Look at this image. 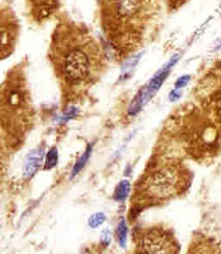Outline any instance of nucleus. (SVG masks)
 Returning <instances> with one entry per match:
<instances>
[{
  "label": "nucleus",
  "instance_id": "nucleus-19",
  "mask_svg": "<svg viewBox=\"0 0 221 254\" xmlns=\"http://www.w3.org/2000/svg\"><path fill=\"white\" fill-rule=\"evenodd\" d=\"M101 241H102V244H103V246L109 245V244H110V232L105 230V232L102 233Z\"/></svg>",
  "mask_w": 221,
  "mask_h": 254
},
{
  "label": "nucleus",
  "instance_id": "nucleus-18",
  "mask_svg": "<svg viewBox=\"0 0 221 254\" xmlns=\"http://www.w3.org/2000/svg\"><path fill=\"white\" fill-rule=\"evenodd\" d=\"M181 95H182V92L180 91L178 88H174V90H172V91H170V94H169V99H170L172 102H174V101H177L178 98H181Z\"/></svg>",
  "mask_w": 221,
  "mask_h": 254
},
{
  "label": "nucleus",
  "instance_id": "nucleus-11",
  "mask_svg": "<svg viewBox=\"0 0 221 254\" xmlns=\"http://www.w3.org/2000/svg\"><path fill=\"white\" fill-rule=\"evenodd\" d=\"M91 151H93V145H88L87 149H86V153H84L83 155L76 161L75 166L73 167V171H71V178H74V177H75L76 174L83 169L84 165L87 163L88 158H90V155H91Z\"/></svg>",
  "mask_w": 221,
  "mask_h": 254
},
{
  "label": "nucleus",
  "instance_id": "nucleus-14",
  "mask_svg": "<svg viewBox=\"0 0 221 254\" xmlns=\"http://www.w3.org/2000/svg\"><path fill=\"white\" fill-rule=\"evenodd\" d=\"M105 214L103 213H97V214H93L88 219V225L91 226V228H98V226H101L103 222H105Z\"/></svg>",
  "mask_w": 221,
  "mask_h": 254
},
{
  "label": "nucleus",
  "instance_id": "nucleus-9",
  "mask_svg": "<svg viewBox=\"0 0 221 254\" xmlns=\"http://www.w3.org/2000/svg\"><path fill=\"white\" fill-rule=\"evenodd\" d=\"M43 157L44 145L32 150L26 158V162H24V166H23V176L26 178H30V177L34 176L36 171L39 170V167L43 165Z\"/></svg>",
  "mask_w": 221,
  "mask_h": 254
},
{
  "label": "nucleus",
  "instance_id": "nucleus-7",
  "mask_svg": "<svg viewBox=\"0 0 221 254\" xmlns=\"http://www.w3.org/2000/svg\"><path fill=\"white\" fill-rule=\"evenodd\" d=\"M27 3L30 4V12L32 16L38 20H46L57 11L59 5V0H27Z\"/></svg>",
  "mask_w": 221,
  "mask_h": 254
},
{
  "label": "nucleus",
  "instance_id": "nucleus-2",
  "mask_svg": "<svg viewBox=\"0 0 221 254\" xmlns=\"http://www.w3.org/2000/svg\"><path fill=\"white\" fill-rule=\"evenodd\" d=\"M103 34L122 58L140 49L161 12V0H97Z\"/></svg>",
  "mask_w": 221,
  "mask_h": 254
},
{
  "label": "nucleus",
  "instance_id": "nucleus-20",
  "mask_svg": "<svg viewBox=\"0 0 221 254\" xmlns=\"http://www.w3.org/2000/svg\"><path fill=\"white\" fill-rule=\"evenodd\" d=\"M217 44H219V46H217V47L215 50H220L221 49V39L219 40V42H217Z\"/></svg>",
  "mask_w": 221,
  "mask_h": 254
},
{
  "label": "nucleus",
  "instance_id": "nucleus-16",
  "mask_svg": "<svg viewBox=\"0 0 221 254\" xmlns=\"http://www.w3.org/2000/svg\"><path fill=\"white\" fill-rule=\"evenodd\" d=\"M76 113H78V109H76V107H71V109L66 110V111H65V114H63L61 123H66L69 122L70 119L75 118Z\"/></svg>",
  "mask_w": 221,
  "mask_h": 254
},
{
  "label": "nucleus",
  "instance_id": "nucleus-17",
  "mask_svg": "<svg viewBox=\"0 0 221 254\" xmlns=\"http://www.w3.org/2000/svg\"><path fill=\"white\" fill-rule=\"evenodd\" d=\"M190 80V75H184V76H181V78H178L176 80V83H174V88H182L185 87L186 84L189 83Z\"/></svg>",
  "mask_w": 221,
  "mask_h": 254
},
{
  "label": "nucleus",
  "instance_id": "nucleus-5",
  "mask_svg": "<svg viewBox=\"0 0 221 254\" xmlns=\"http://www.w3.org/2000/svg\"><path fill=\"white\" fill-rule=\"evenodd\" d=\"M134 242L140 253H177L178 244L172 232L161 226L136 230Z\"/></svg>",
  "mask_w": 221,
  "mask_h": 254
},
{
  "label": "nucleus",
  "instance_id": "nucleus-3",
  "mask_svg": "<svg viewBox=\"0 0 221 254\" xmlns=\"http://www.w3.org/2000/svg\"><path fill=\"white\" fill-rule=\"evenodd\" d=\"M188 185L186 171L178 163H169L151 173H147L141 181H138L132 211L140 213L144 206L159 205L174 195L184 191V186Z\"/></svg>",
  "mask_w": 221,
  "mask_h": 254
},
{
  "label": "nucleus",
  "instance_id": "nucleus-10",
  "mask_svg": "<svg viewBox=\"0 0 221 254\" xmlns=\"http://www.w3.org/2000/svg\"><path fill=\"white\" fill-rule=\"evenodd\" d=\"M129 194H130V182L124 180L117 185V188H115L114 190V194H113V198H114V201L117 202H124L125 199L129 197Z\"/></svg>",
  "mask_w": 221,
  "mask_h": 254
},
{
  "label": "nucleus",
  "instance_id": "nucleus-8",
  "mask_svg": "<svg viewBox=\"0 0 221 254\" xmlns=\"http://www.w3.org/2000/svg\"><path fill=\"white\" fill-rule=\"evenodd\" d=\"M178 58H180V55H176V57L173 58L172 61L169 62L168 64L164 67V68H161V70L157 72V74L153 76V79L150 80V83H149V86L147 87H145V92H146V98L149 99V98H151L153 95L155 94V91L158 90L162 84H164V82L166 80V78H168V75L170 74V68H173V66L176 64L177 61H178Z\"/></svg>",
  "mask_w": 221,
  "mask_h": 254
},
{
  "label": "nucleus",
  "instance_id": "nucleus-1",
  "mask_svg": "<svg viewBox=\"0 0 221 254\" xmlns=\"http://www.w3.org/2000/svg\"><path fill=\"white\" fill-rule=\"evenodd\" d=\"M50 59L67 101L97 83L106 67L103 51L93 34L69 19H63L53 32Z\"/></svg>",
  "mask_w": 221,
  "mask_h": 254
},
{
  "label": "nucleus",
  "instance_id": "nucleus-13",
  "mask_svg": "<svg viewBox=\"0 0 221 254\" xmlns=\"http://www.w3.org/2000/svg\"><path fill=\"white\" fill-rule=\"evenodd\" d=\"M58 150L57 147H51L50 151L46 154V161H44V170H50V169H53L54 166H57L58 163Z\"/></svg>",
  "mask_w": 221,
  "mask_h": 254
},
{
  "label": "nucleus",
  "instance_id": "nucleus-15",
  "mask_svg": "<svg viewBox=\"0 0 221 254\" xmlns=\"http://www.w3.org/2000/svg\"><path fill=\"white\" fill-rule=\"evenodd\" d=\"M188 0H164V3L166 4L170 11H174V9L180 8L184 3H186Z\"/></svg>",
  "mask_w": 221,
  "mask_h": 254
},
{
  "label": "nucleus",
  "instance_id": "nucleus-4",
  "mask_svg": "<svg viewBox=\"0 0 221 254\" xmlns=\"http://www.w3.org/2000/svg\"><path fill=\"white\" fill-rule=\"evenodd\" d=\"M31 115L30 92L22 76L20 68L9 72L1 90V119L4 131H9L16 139L28 131Z\"/></svg>",
  "mask_w": 221,
  "mask_h": 254
},
{
  "label": "nucleus",
  "instance_id": "nucleus-12",
  "mask_svg": "<svg viewBox=\"0 0 221 254\" xmlns=\"http://www.w3.org/2000/svg\"><path fill=\"white\" fill-rule=\"evenodd\" d=\"M128 234H129V230H128V226H126V221L122 218L120 221L118 226H117V240H118V242H120V245L122 246V248L126 246Z\"/></svg>",
  "mask_w": 221,
  "mask_h": 254
},
{
  "label": "nucleus",
  "instance_id": "nucleus-6",
  "mask_svg": "<svg viewBox=\"0 0 221 254\" xmlns=\"http://www.w3.org/2000/svg\"><path fill=\"white\" fill-rule=\"evenodd\" d=\"M18 36L19 24L12 9H7V7H3L1 9V55H3V59L13 51Z\"/></svg>",
  "mask_w": 221,
  "mask_h": 254
}]
</instances>
